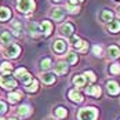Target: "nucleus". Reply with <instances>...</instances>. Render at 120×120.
Instances as JSON below:
<instances>
[{
  "label": "nucleus",
  "mask_w": 120,
  "mask_h": 120,
  "mask_svg": "<svg viewBox=\"0 0 120 120\" xmlns=\"http://www.w3.org/2000/svg\"><path fill=\"white\" fill-rule=\"evenodd\" d=\"M17 8L21 12H30L35 10V1L33 0H18Z\"/></svg>",
  "instance_id": "3"
},
{
  "label": "nucleus",
  "mask_w": 120,
  "mask_h": 120,
  "mask_svg": "<svg viewBox=\"0 0 120 120\" xmlns=\"http://www.w3.org/2000/svg\"><path fill=\"white\" fill-rule=\"evenodd\" d=\"M52 1H57V3H58V1H61V0H52Z\"/></svg>",
  "instance_id": "40"
},
{
  "label": "nucleus",
  "mask_w": 120,
  "mask_h": 120,
  "mask_svg": "<svg viewBox=\"0 0 120 120\" xmlns=\"http://www.w3.org/2000/svg\"><path fill=\"white\" fill-rule=\"evenodd\" d=\"M40 77H41V82L44 84H52L55 82V75L54 73H43Z\"/></svg>",
  "instance_id": "20"
},
{
  "label": "nucleus",
  "mask_w": 120,
  "mask_h": 120,
  "mask_svg": "<svg viewBox=\"0 0 120 120\" xmlns=\"http://www.w3.org/2000/svg\"><path fill=\"white\" fill-rule=\"evenodd\" d=\"M26 72H28V71H26L25 68H19V69H17V71H15V73H14V75H15V77L21 79V77H22V76H24Z\"/></svg>",
  "instance_id": "33"
},
{
  "label": "nucleus",
  "mask_w": 120,
  "mask_h": 120,
  "mask_svg": "<svg viewBox=\"0 0 120 120\" xmlns=\"http://www.w3.org/2000/svg\"><path fill=\"white\" fill-rule=\"evenodd\" d=\"M119 120H120V119H119Z\"/></svg>",
  "instance_id": "43"
},
{
  "label": "nucleus",
  "mask_w": 120,
  "mask_h": 120,
  "mask_svg": "<svg viewBox=\"0 0 120 120\" xmlns=\"http://www.w3.org/2000/svg\"><path fill=\"white\" fill-rule=\"evenodd\" d=\"M19 80H21V82H22V83L25 84V86H28V84H30L32 83V82H33V77H32V75H30V73H25L24 76H22V77H21V79H19Z\"/></svg>",
  "instance_id": "28"
},
{
  "label": "nucleus",
  "mask_w": 120,
  "mask_h": 120,
  "mask_svg": "<svg viewBox=\"0 0 120 120\" xmlns=\"http://www.w3.org/2000/svg\"><path fill=\"white\" fill-rule=\"evenodd\" d=\"M7 99H8L10 104H17L18 101L22 99V93L21 91H12V93H10L7 95Z\"/></svg>",
  "instance_id": "15"
},
{
  "label": "nucleus",
  "mask_w": 120,
  "mask_h": 120,
  "mask_svg": "<svg viewBox=\"0 0 120 120\" xmlns=\"http://www.w3.org/2000/svg\"><path fill=\"white\" fill-rule=\"evenodd\" d=\"M10 18H11V11H10V8L1 7V8H0V22H6V21L10 19Z\"/></svg>",
  "instance_id": "18"
},
{
  "label": "nucleus",
  "mask_w": 120,
  "mask_h": 120,
  "mask_svg": "<svg viewBox=\"0 0 120 120\" xmlns=\"http://www.w3.org/2000/svg\"><path fill=\"white\" fill-rule=\"evenodd\" d=\"M0 120H4V119H0Z\"/></svg>",
  "instance_id": "42"
},
{
  "label": "nucleus",
  "mask_w": 120,
  "mask_h": 120,
  "mask_svg": "<svg viewBox=\"0 0 120 120\" xmlns=\"http://www.w3.org/2000/svg\"><path fill=\"white\" fill-rule=\"evenodd\" d=\"M28 29H29V33H30V36H33V37H39L40 35H41L40 25L36 24V22H30V24L28 25Z\"/></svg>",
  "instance_id": "10"
},
{
  "label": "nucleus",
  "mask_w": 120,
  "mask_h": 120,
  "mask_svg": "<svg viewBox=\"0 0 120 120\" xmlns=\"http://www.w3.org/2000/svg\"><path fill=\"white\" fill-rule=\"evenodd\" d=\"M40 29H41V32H43L44 36H50L51 32H52V25H51L50 21H43L40 24Z\"/></svg>",
  "instance_id": "14"
},
{
  "label": "nucleus",
  "mask_w": 120,
  "mask_h": 120,
  "mask_svg": "<svg viewBox=\"0 0 120 120\" xmlns=\"http://www.w3.org/2000/svg\"><path fill=\"white\" fill-rule=\"evenodd\" d=\"M117 15H119V17H120V8H119V10H117Z\"/></svg>",
  "instance_id": "39"
},
{
  "label": "nucleus",
  "mask_w": 120,
  "mask_h": 120,
  "mask_svg": "<svg viewBox=\"0 0 120 120\" xmlns=\"http://www.w3.org/2000/svg\"><path fill=\"white\" fill-rule=\"evenodd\" d=\"M8 120H18V119H15V117H10Z\"/></svg>",
  "instance_id": "38"
},
{
  "label": "nucleus",
  "mask_w": 120,
  "mask_h": 120,
  "mask_svg": "<svg viewBox=\"0 0 120 120\" xmlns=\"http://www.w3.org/2000/svg\"><path fill=\"white\" fill-rule=\"evenodd\" d=\"M12 71V65L10 64V62H3L1 64V66H0V72L3 73V75H8V73Z\"/></svg>",
  "instance_id": "25"
},
{
  "label": "nucleus",
  "mask_w": 120,
  "mask_h": 120,
  "mask_svg": "<svg viewBox=\"0 0 120 120\" xmlns=\"http://www.w3.org/2000/svg\"><path fill=\"white\" fill-rule=\"evenodd\" d=\"M12 28H14V29H18V30H19V29H21V24H19L18 21H15V22H12ZM18 33H19V32H18Z\"/></svg>",
  "instance_id": "36"
},
{
  "label": "nucleus",
  "mask_w": 120,
  "mask_h": 120,
  "mask_svg": "<svg viewBox=\"0 0 120 120\" xmlns=\"http://www.w3.org/2000/svg\"><path fill=\"white\" fill-rule=\"evenodd\" d=\"M66 72H68V65H66V62H58V64L55 65V73H58V75H65Z\"/></svg>",
  "instance_id": "21"
},
{
  "label": "nucleus",
  "mask_w": 120,
  "mask_h": 120,
  "mask_svg": "<svg viewBox=\"0 0 120 120\" xmlns=\"http://www.w3.org/2000/svg\"><path fill=\"white\" fill-rule=\"evenodd\" d=\"M32 106L30 105H21L19 108L17 109V115L19 116V117H28V116H30L32 115Z\"/></svg>",
  "instance_id": "6"
},
{
  "label": "nucleus",
  "mask_w": 120,
  "mask_h": 120,
  "mask_svg": "<svg viewBox=\"0 0 120 120\" xmlns=\"http://www.w3.org/2000/svg\"><path fill=\"white\" fill-rule=\"evenodd\" d=\"M86 94L93 95V97H95V98H99L101 94H102V91H101V88H99L98 86H88V87L86 88Z\"/></svg>",
  "instance_id": "13"
},
{
  "label": "nucleus",
  "mask_w": 120,
  "mask_h": 120,
  "mask_svg": "<svg viewBox=\"0 0 120 120\" xmlns=\"http://www.w3.org/2000/svg\"><path fill=\"white\" fill-rule=\"evenodd\" d=\"M108 29H109V32H112V33H117L120 30V22L119 21H110L108 24Z\"/></svg>",
  "instance_id": "22"
},
{
  "label": "nucleus",
  "mask_w": 120,
  "mask_h": 120,
  "mask_svg": "<svg viewBox=\"0 0 120 120\" xmlns=\"http://www.w3.org/2000/svg\"><path fill=\"white\" fill-rule=\"evenodd\" d=\"M54 115H55V117L57 119H66V116H68V109L64 108V106H58V108H55L54 110Z\"/></svg>",
  "instance_id": "17"
},
{
  "label": "nucleus",
  "mask_w": 120,
  "mask_h": 120,
  "mask_svg": "<svg viewBox=\"0 0 120 120\" xmlns=\"http://www.w3.org/2000/svg\"><path fill=\"white\" fill-rule=\"evenodd\" d=\"M101 18L105 22H110V21H113V12L110 11V10H104L102 14H101Z\"/></svg>",
  "instance_id": "23"
},
{
  "label": "nucleus",
  "mask_w": 120,
  "mask_h": 120,
  "mask_svg": "<svg viewBox=\"0 0 120 120\" xmlns=\"http://www.w3.org/2000/svg\"><path fill=\"white\" fill-rule=\"evenodd\" d=\"M93 52L95 54L97 57H101L102 55V47L101 46H94L93 47Z\"/></svg>",
  "instance_id": "34"
},
{
  "label": "nucleus",
  "mask_w": 120,
  "mask_h": 120,
  "mask_svg": "<svg viewBox=\"0 0 120 120\" xmlns=\"http://www.w3.org/2000/svg\"><path fill=\"white\" fill-rule=\"evenodd\" d=\"M79 1H83V0H71V4H77Z\"/></svg>",
  "instance_id": "37"
},
{
  "label": "nucleus",
  "mask_w": 120,
  "mask_h": 120,
  "mask_svg": "<svg viewBox=\"0 0 120 120\" xmlns=\"http://www.w3.org/2000/svg\"><path fill=\"white\" fill-rule=\"evenodd\" d=\"M106 90H108L109 95H117L120 93V86H119V83L110 80V82L106 83Z\"/></svg>",
  "instance_id": "7"
},
{
  "label": "nucleus",
  "mask_w": 120,
  "mask_h": 120,
  "mask_svg": "<svg viewBox=\"0 0 120 120\" xmlns=\"http://www.w3.org/2000/svg\"><path fill=\"white\" fill-rule=\"evenodd\" d=\"M66 62H68L69 65H75V64L77 62V54H75V52H69V54L66 55Z\"/></svg>",
  "instance_id": "27"
},
{
  "label": "nucleus",
  "mask_w": 120,
  "mask_h": 120,
  "mask_svg": "<svg viewBox=\"0 0 120 120\" xmlns=\"http://www.w3.org/2000/svg\"><path fill=\"white\" fill-rule=\"evenodd\" d=\"M0 86L4 90H14L17 87V80L11 77L10 75H3L0 76Z\"/></svg>",
  "instance_id": "2"
},
{
  "label": "nucleus",
  "mask_w": 120,
  "mask_h": 120,
  "mask_svg": "<svg viewBox=\"0 0 120 120\" xmlns=\"http://www.w3.org/2000/svg\"><path fill=\"white\" fill-rule=\"evenodd\" d=\"M68 98L75 102V104H80V102H83V95L77 91V90H71L69 93H68Z\"/></svg>",
  "instance_id": "9"
},
{
  "label": "nucleus",
  "mask_w": 120,
  "mask_h": 120,
  "mask_svg": "<svg viewBox=\"0 0 120 120\" xmlns=\"http://www.w3.org/2000/svg\"><path fill=\"white\" fill-rule=\"evenodd\" d=\"M109 72L112 73V75H119L120 73V64H113V65H110Z\"/></svg>",
  "instance_id": "31"
},
{
  "label": "nucleus",
  "mask_w": 120,
  "mask_h": 120,
  "mask_svg": "<svg viewBox=\"0 0 120 120\" xmlns=\"http://www.w3.org/2000/svg\"><path fill=\"white\" fill-rule=\"evenodd\" d=\"M50 15H51V18H52L54 21H61V19H64V17H65V10H62L60 7L52 8L51 12H50Z\"/></svg>",
  "instance_id": "11"
},
{
  "label": "nucleus",
  "mask_w": 120,
  "mask_h": 120,
  "mask_svg": "<svg viewBox=\"0 0 120 120\" xmlns=\"http://www.w3.org/2000/svg\"><path fill=\"white\" fill-rule=\"evenodd\" d=\"M60 33L65 37H72L73 36V25L72 24H64L60 28Z\"/></svg>",
  "instance_id": "8"
},
{
  "label": "nucleus",
  "mask_w": 120,
  "mask_h": 120,
  "mask_svg": "<svg viewBox=\"0 0 120 120\" xmlns=\"http://www.w3.org/2000/svg\"><path fill=\"white\" fill-rule=\"evenodd\" d=\"M86 83H87V80H86V77H84L83 75H76L73 77V84L77 88H83L84 86H86Z\"/></svg>",
  "instance_id": "16"
},
{
  "label": "nucleus",
  "mask_w": 120,
  "mask_h": 120,
  "mask_svg": "<svg viewBox=\"0 0 120 120\" xmlns=\"http://www.w3.org/2000/svg\"><path fill=\"white\" fill-rule=\"evenodd\" d=\"M37 88H39V82H37V80H33L30 84H28V86L25 87V90H26L28 93H36Z\"/></svg>",
  "instance_id": "26"
},
{
  "label": "nucleus",
  "mask_w": 120,
  "mask_h": 120,
  "mask_svg": "<svg viewBox=\"0 0 120 120\" xmlns=\"http://www.w3.org/2000/svg\"><path fill=\"white\" fill-rule=\"evenodd\" d=\"M47 120H54V119H47Z\"/></svg>",
  "instance_id": "41"
},
{
  "label": "nucleus",
  "mask_w": 120,
  "mask_h": 120,
  "mask_svg": "<svg viewBox=\"0 0 120 120\" xmlns=\"http://www.w3.org/2000/svg\"><path fill=\"white\" fill-rule=\"evenodd\" d=\"M19 54H21V47L18 44H14V43H10L4 50V55L7 58H17Z\"/></svg>",
  "instance_id": "4"
},
{
  "label": "nucleus",
  "mask_w": 120,
  "mask_h": 120,
  "mask_svg": "<svg viewBox=\"0 0 120 120\" xmlns=\"http://www.w3.org/2000/svg\"><path fill=\"white\" fill-rule=\"evenodd\" d=\"M52 48H54V51H55L57 54H62V52L66 51V41H64V40H61V39L60 40H55Z\"/></svg>",
  "instance_id": "12"
},
{
  "label": "nucleus",
  "mask_w": 120,
  "mask_h": 120,
  "mask_svg": "<svg viewBox=\"0 0 120 120\" xmlns=\"http://www.w3.org/2000/svg\"><path fill=\"white\" fill-rule=\"evenodd\" d=\"M72 46L75 48H77V51L86 52L87 48H88V43L87 41H83L82 39H79L77 36H72Z\"/></svg>",
  "instance_id": "5"
},
{
  "label": "nucleus",
  "mask_w": 120,
  "mask_h": 120,
  "mask_svg": "<svg viewBox=\"0 0 120 120\" xmlns=\"http://www.w3.org/2000/svg\"><path fill=\"white\" fill-rule=\"evenodd\" d=\"M97 117H98V109L94 106H86L77 112L79 120H97Z\"/></svg>",
  "instance_id": "1"
},
{
  "label": "nucleus",
  "mask_w": 120,
  "mask_h": 120,
  "mask_svg": "<svg viewBox=\"0 0 120 120\" xmlns=\"http://www.w3.org/2000/svg\"><path fill=\"white\" fill-rule=\"evenodd\" d=\"M66 10L71 12V14H77L80 8H79V6H73V4L69 3V4H66Z\"/></svg>",
  "instance_id": "32"
},
{
  "label": "nucleus",
  "mask_w": 120,
  "mask_h": 120,
  "mask_svg": "<svg viewBox=\"0 0 120 120\" xmlns=\"http://www.w3.org/2000/svg\"><path fill=\"white\" fill-rule=\"evenodd\" d=\"M40 68L43 69V71H47L51 68V60L50 58H44V60H41L40 62Z\"/></svg>",
  "instance_id": "29"
},
{
  "label": "nucleus",
  "mask_w": 120,
  "mask_h": 120,
  "mask_svg": "<svg viewBox=\"0 0 120 120\" xmlns=\"http://www.w3.org/2000/svg\"><path fill=\"white\" fill-rule=\"evenodd\" d=\"M108 57L110 60H116V58H119L120 57V50L116 46H110L108 48Z\"/></svg>",
  "instance_id": "19"
},
{
  "label": "nucleus",
  "mask_w": 120,
  "mask_h": 120,
  "mask_svg": "<svg viewBox=\"0 0 120 120\" xmlns=\"http://www.w3.org/2000/svg\"><path fill=\"white\" fill-rule=\"evenodd\" d=\"M7 110H8V108H7V104H6L4 101H0V115L6 113Z\"/></svg>",
  "instance_id": "35"
},
{
  "label": "nucleus",
  "mask_w": 120,
  "mask_h": 120,
  "mask_svg": "<svg viewBox=\"0 0 120 120\" xmlns=\"http://www.w3.org/2000/svg\"><path fill=\"white\" fill-rule=\"evenodd\" d=\"M11 33L10 32H7V30H4V32H1V35H0V41L1 43H4V44H7V43H11Z\"/></svg>",
  "instance_id": "24"
},
{
  "label": "nucleus",
  "mask_w": 120,
  "mask_h": 120,
  "mask_svg": "<svg viewBox=\"0 0 120 120\" xmlns=\"http://www.w3.org/2000/svg\"><path fill=\"white\" fill-rule=\"evenodd\" d=\"M83 76L86 77V80H88V82H95L97 80V76L94 75V72H91V71H86Z\"/></svg>",
  "instance_id": "30"
}]
</instances>
